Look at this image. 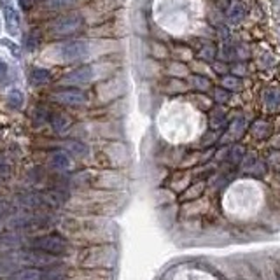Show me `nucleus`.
<instances>
[{"label":"nucleus","mask_w":280,"mask_h":280,"mask_svg":"<svg viewBox=\"0 0 280 280\" xmlns=\"http://www.w3.org/2000/svg\"><path fill=\"white\" fill-rule=\"evenodd\" d=\"M7 280H67L65 270L62 268H23L12 271Z\"/></svg>","instance_id":"1"},{"label":"nucleus","mask_w":280,"mask_h":280,"mask_svg":"<svg viewBox=\"0 0 280 280\" xmlns=\"http://www.w3.org/2000/svg\"><path fill=\"white\" fill-rule=\"evenodd\" d=\"M30 247L35 250H42V252H48L51 256H60V254L67 252L69 244H67V240L60 235H46L33 240Z\"/></svg>","instance_id":"2"},{"label":"nucleus","mask_w":280,"mask_h":280,"mask_svg":"<svg viewBox=\"0 0 280 280\" xmlns=\"http://www.w3.org/2000/svg\"><path fill=\"white\" fill-rule=\"evenodd\" d=\"M88 42L84 41H70L63 42V44L54 48L56 58L60 62H77L81 58H84L88 54Z\"/></svg>","instance_id":"3"},{"label":"nucleus","mask_w":280,"mask_h":280,"mask_svg":"<svg viewBox=\"0 0 280 280\" xmlns=\"http://www.w3.org/2000/svg\"><path fill=\"white\" fill-rule=\"evenodd\" d=\"M0 11L4 14V21H6V28L11 37H19L21 35V16L19 11L16 9L12 0H0Z\"/></svg>","instance_id":"4"},{"label":"nucleus","mask_w":280,"mask_h":280,"mask_svg":"<svg viewBox=\"0 0 280 280\" xmlns=\"http://www.w3.org/2000/svg\"><path fill=\"white\" fill-rule=\"evenodd\" d=\"M53 98L62 105H70V107H79L88 102V96L84 91L75 90V88H67V90L56 91L53 95Z\"/></svg>","instance_id":"5"},{"label":"nucleus","mask_w":280,"mask_h":280,"mask_svg":"<svg viewBox=\"0 0 280 280\" xmlns=\"http://www.w3.org/2000/svg\"><path fill=\"white\" fill-rule=\"evenodd\" d=\"M83 19L77 14H69V16H63V18L53 21L51 25V33L54 35H69V33H74L77 28L81 27Z\"/></svg>","instance_id":"6"},{"label":"nucleus","mask_w":280,"mask_h":280,"mask_svg":"<svg viewBox=\"0 0 280 280\" xmlns=\"http://www.w3.org/2000/svg\"><path fill=\"white\" fill-rule=\"evenodd\" d=\"M93 77V69L91 67H81V69L70 72L69 75L65 77V83L67 84H83V83H88Z\"/></svg>","instance_id":"7"},{"label":"nucleus","mask_w":280,"mask_h":280,"mask_svg":"<svg viewBox=\"0 0 280 280\" xmlns=\"http://www.w3.org/2000/svg\"><path fill=\"white\" fill-rule=\"evenodd\" d=\"M244 18V6L240 2H233L231 7L228 9V19L231 25H238Z\"/></svg>","instance_id":"8"},{"label":"nucleus","mask_w":280,"mask_h":280,"mask_svg":"<svg viewBox=\"0 0 280 280\" xmlns=\"http://www.w3.org/2000/svg\"><path fill=\"white\" fill-rule=\"evenodd\" d=\"M51 165L58 170H65V168L70 167V159L65 152H54L53 158H51Z\"/></svg>","instance_id":"9"},{"label":"nucleus","mask_w":280,"mask_h":280,"mask_svg":"<svg viewBox=\"0 0 280 280\" xmlns=\"http://www.w3.org/2000/svg\"><path fill=\"white\" fill-rule=\"evenodd\" d=\"M7 102H9L11 107L19 109L21 105H23V102H25V96L19 90H11L9 93H7Z\"/></svg>","instance_id":"10"},{"label":"nucleus","mask_w":280,"mask_h":280,"mask_svg":"<svg viewBox=\"0 0 280 280\" xmlns=\"http://www.w3.org/2000/svg\"><path fill=\"white\" fill-rule=\"evenodd\" d=\"M49 81V72L46 69H33L32 70V83L33 84H44Z\"/></svg>","instance_id":"11"},{"label":"nucleus","mask_w":280,"mask_h":280,"mask_svg":"<svg viewBox=\"0 0 280 280\" xmlns=\"http://www.w3.org/2000/svg\"><path fill=\"white\" fill-rule=\"evenodd\" d=\"M74 4V0H48L49 9H63V7H69Z\"/></svg>","instance_id":"12"},{"label":"nucleus","mask_w":280,"mask_h":280,"mask_svg":"<svg viewBox=\"0 0 280 280\" xmlns=\"http://www.w3.org/2000/svg\"><path fill=\"white\" fill-rule=\"evenodd\" d=\"M230 91H226V90H221V88H217L215 90V98L221 100V102H226V100H230Z\"/></svg>","instance_id":"13"},{"label":"nucleus","mask_w":280,"mask_h":280,"mask_svg":"<svg viewBox=\"0 0 280 280\" xmlns=\"http://www.w3.org/2000/svg\"><path fill=\"white\" fill-rule=\"evenodd\" d=\"M7 74H9V67L4 60H0V83L7 79Z\"/></svg>","instance_id":"14"},{"label":"nucleus","mask_w":280,"mask_h":280,"mask_svg":"<svg viewBox=\"0 0 280 280\" xmlns=\"http://www.w3.org/2000/svg\"><path fill=\"white\" fill-rule=\"evenodd\" d=\"M224 86L226 88H238V81H236V77H226L224 79Z\"/></svg>","instance_id":"15"}]
</instances>
